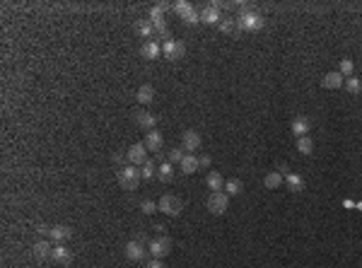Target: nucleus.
Masks as SVG:
<instances>
[{"instance_id":"nucleus-1","label":"nucleus","mask_w":362,"mask_h":268,"mask_svg":"<svg viewBox=\"0 0 362 268\" xmlns=\"http://www.w3.org/2000/svg\"><path fill=\"white\" fill-rule=\"evenodd\" d=\"M237 31L242 34V31H261L266 27V20L258 15V12H253V10H242L239 15H237Z\"/></svg>"},{"instance_id":"nucleus-2","label":"nucleus","mask_w":362,"mask_h":268,"mask_svg":"<svg viewBox=\"0 0 362 268\" xmlns=\"http://www.w3.org/2000/svg\"><path fill=\"white\" fill-rule=\"evenodd\" d=\"M140 169L136 164H126V167H121L118 169V184H121V188L123 191H136L140 184Z\"/></svg>"},{"instance_id":"nucleus-3","label":"nucleus","mask_w":362,"mask_h":268,"mask_svg":"<svg viewBox=\"0 0 362 268\" xmlns=\"http://www.w3.org/2000/svg\"><path fill=\"white\" fill-rule=\"evenodd\" d=\"M165 10H167V5H155L152 10H150V22H152V27H155V34H160L165 41H169V29H167V20H165Z\"/></svg>"},{"instance_id":"nucleus-4","label":"nucleus","mask_w":362,"mask_h":268,"mask_svg":"<svg viewBox=\"0 0 362 268\" xmlns=\"http://www.w3.org/2000/svg\"><path fill=\"white\" fill-rule=\"evenodd\" d=\"M208 210H210L213 215H224V213L229 210V196H227L224 191H213V193L208 196Z\"/></svg>"},{"instance_id":"nucleus-5","label":"nucleus","mask_w":362,"mask_h":268,"mask_svg":"<svg viewBox=\"0 0 362 268\" xmlns=\"http://www.w3.org/2000/svg\"><path fill=\"white\" fill-rule=\"evenodd\" d=\"M147 251H150L152 259H165V256H169V251H171V239L165 237V235H160L157 239H150Z\"/></svg>"},{"instance_id":"nucleus-6","label":"nucleus","mask_w":362,"mask_h":268,"mask_svg":"<svg viewBox=\"0 0 362 268\" xmlns=\"http://www.w3.org/2000/svg\"><path fill=\"white\" fill-rule=\"evenodd\" d=\"M157 206H160V210H162L165 215H169V217H176V215L181 213V208H184V206H181V201H179L176 196H171V193H165V196L160 198V203H157Z\"/></svg>"},{"instance_id":"nucleus-7","label":"nucleus","mask_w":362,"mask_h":268,"mask_svg":"<svg viewBox=\"0 0 362 268\" xmlns=\"http://www.w3.org/2000/svg\"><path fill=\"white\" fill-rule=\"evenodd\" d=\"M162 54H165V58H169V60L184 58V56H186V44H184V41L169 39V41H165V46H162Z\"/></svg>"},{"instance_id":"nucleus-8","label":"nucleus","mask_w":362,"mask_h":268,"mask_svg":"<svg viewBox=\"0 0 362 268\" xmlns=\"http://www.w3.org/2000/svg\"><path fill=\"white\" fill-rule=\"evenodd\" d=\"M145 256H147V246L142 244V237L126 244V259L128 261H142Z\"/></svg>"},{"instance_id":"nucleus-9","label":"nucleus","mask_w":362,"mask_h":268,"mask_svg":"<svg viewBox=\"0 0 362 268\" xmlns=\"http://www.w3.org/2000/svg\"><path fill=\"white\" fill-rule=\"evenodd\" d=\"M31 254H34L36 261L51 259V254H54V241H51V239H39V241L31 246Z\"/></svg>"},{"instance_id":"nucleus-10","label":"nucleus","mask_w":362,"mask_h":268,"mask_svg":"<svg viewBox=\"0 0 362 268\" xmlns=\"http://www.w3.org/2000/svg\"><path fill=\"white\" fill-rule=\"evenodd\" d=\"M126 162L128 164H145L147 162V148H145V143L131 145V150L126 152Z\"/></svg>"},{"instance_id":"nucleus-11","label":"nucleus","mask_w":362,"mask_h":268,"mask_svg":"<svg viewBox=\"0 0 362 268\" xmlns=\"http://www.w3.org/2000/svg\"><path fill=\"white\" fill-rule=\"evenodd\" d=\"M145 148H147V152H160L162 150V145H165V138H162V133L155 128V131H147L145 133Z\"/></svg>"},{"instance_id":"nucleus-12","label":"nucleus","mask_w":362,"mask_h":268,"mask_svg":"<svg viewBox=\"0 0 362 268\" xmlns=\"http://www.w3.org/2000/svg\"><path fill=\"white\" fill-rule=\"evenodd\" d=\"M70 237H73V227H68V225H54L49 232V239L54 244H65Z\"/></svg>"},{"instance_id":"nucleus-13","label":"nucleus","mask_w":362,"mask_h":268,"mask_svg":"<svg viewBox=\"0 0 362 268\" xmlns=\"http://www.w3.org/2000/svg\"><path fill=\"white\" fill-rule=\"evenodd\" d=\"M181 148L186 150L189 155L195 152V150L200 148V133H198V131H184V135H181Z\"/></svg>"},{"instance_id":"nucleus-14","label":"nucleus","mask_w":362,"mask_h":268,"mask_svg":"<svg viewBox=\"0 0 362 268\" xmlns=\"http://www.w3.org/2000/svg\"><path fill=\"white\" fill-rule=\"evenodd\" d=\"M200 22H203V25H220V22H223L220 7H218L215 2H210V5L200 12Z\"/></svg>"},{"instance_id":"nucleus-15","label":"nucleus","mask_w":362,"mask_h":268,"mask_svg":"<svg viewBox=\"0 0 362 268\" xmlns=\"http://www.w3.org/2000/svg\"><path fill=\"white\" fill-rule=\"evenodd\" d=\"M51 259L60 264V266H68L70 261H73V251L65 246V244H54V254H51Z\"/></svg>"},{"instance_id":"nucleus-16","label":"nucleus","mask_w":362,"mask_h":268,"mask_svg":"<svg viewBox=\"0 0 362 268\" xmlns=\"http://www.w3.org/2000/svg\"><path fill=\"white\" fill-rule=\"evenodd\" d=\"M160 54H162V49H160V44L157 41H142V46H140V56L142 58H147V60H155V58H160Z\"/></svg>"},{"instance_id":"nucleus-17","label":"nucleus","mask_w":362,"mask_h":268,"mask_svg":"<svg viewBox=\"0 0 362 268\" xmlns=\"http://www.w3.org/2000/svg\"><path fill=\"white\" fill-rule=\"evenodd\" d=\"M285 184H287V188L292 193H302L305 191V179L300 177V174H295V172H287L285 174Z\"/></svg>"},{"instance_id":"nucleus-18","label":"nucleus","mask_w":362,"mask_h":268,"mask_svg":"<svg viewBox=\"0 0 362 268\" xmlns=\"http://www.w3.org/2000/svg\"><path fill=\"white\" fill-rule=\"evenodd\" d=\"M343 82H345V78L338 73V70H334V73H326L324 75V80H321V85L326 89H338V87H343Z\"/></svg>"},{"instance_id":"nucleus-19","label":"nucleus","mask_w":362,"mask_h":268,"mask_svg":"<svg viewBox=\"0 0 362 268\" xmlns=\"http://www.w3.org/2000/svg\"><path fill=\"white\" fill-rule=\"evenodd\" d=\"M136 123H138L140 128H145V131H155L157 119H155L150 111H136Z\"/></svg>"},{"instance_id":"nucleus-20","label":"nucleus","mask_w":362,"mask_h":268,"mask_svg":"<svg viewBox=\"0 0 362 268\" xmlns=\"http://www.w3.org/2000/svg\"><path fill=\"white\" fill-rule=\"evenodd\" d=\"M282 181H285V174H282V172H268V174L263 177V186L271 188V191H276V188L282 186Z\"/></svg>"},{"instance_id":"nucleus-21","label":"nucleus","mask_w":362,"mask_h":268,"mask_svg":"<svg viewBox=\"0 0 362 268\" xmlns=\"http://www.w3.org/2000/svg\"><path fill=\"white\" fill-rule=\"evenodd\" d=\"M309 128H311V123L306 116H297V119L292 121V133L297 135V138H305L306 133H309Z\"/></svg>"},{"instance_id":"nucleus-22","label":"nucleus","mask_w":362,"mask_h":268,"mask_svg":"<svg viewBox=\"0 0 362 268\" xmlns=\"http://www.w3.org/2000/svg\"><path fill=\"white\" fill-rule=\"evenodd\" d=\"M205 184H208L210 191H224V179L220 172H210L208 179H205Z\"/></svg>"},{"instance_id":"nucleus-23","label":"nucleus","mask_w":362,"mask_h":268,"mask_svg":"<svg viewBox=\"0 0 362 268\" xmlns=\"http://www.w3.org/2000/svg\"><path fill=\"white\" fill-rule=\"evenodd\" d=\"M136 31H138L140 36H145V41H150V36L155 34V27H152V22L145 17V20H138V22H136Z\"/></svg>"},{"instance_id":"nucleus-24","label":"nucleus","mask_w":362,"mask_h":268,"mask_svg":"<svg viewBox=\"0 0 362 268\" xmlns=\"http://www.w3.org/2000/svg\"><path fill=\"white\" fill-rule=\"evenodd\" d=\"M198 157H194V155H186L184 160H181V172L189 177V174H194V172H198Z\"/></svg>"},{"instance_id":"nucleus-25","label":"nucleus","mask_w":362,"mask_h":268,"mask_svg":"<svg viewBox=\"0 0 362 268\" xmlns=\"http://www.w3.org/2000/svg\"><path fill=\"white\" fill-rule=\"evenodd\" d=\"M136 97H138L140 104H150V102L155 99V87H152V85H142V87L138 89Z\"/></svg>"},{"instance_id":"nucleus-26","label":"nucleus","mask_w":362,"mask_h":268,"mask_svg":"<svg viewBox=\"0 0 362 268\" xmlns=\"http://www.w3.org/2000/svg\"><path fill=\"white\" fill-rule=\"evenodd\" d=\"M157 179H160V181H165V184L174 179V167H171V162H162V164H160V169H157Z\"/></svg>"},{"instance_id":"nucleus-27","label":"nucleus","mask_w":362,"mask_h":268,"mask_svg":"<svg viewBox=\"0 0 362 268\" xmlns=\"http://www.w3.org/2000/svg\"><path fill=\"white\" fill-rule=\"evenodd\" d=\"M224 191H227V196L232 198V196H239V193L244 191V186H242L239 179H229V181H224Z\"/></svg>"},{"instance_id":"nucleus-28","label":"nucleus","mask_w":362,"mask_h":268,"mask_svg":"<svg viewBox=\"0 0 362 268\" xmlns=\"http://www.w3.org/2000/svg\"><path fill=\"white\" fill-rule=\"evenodd\" d=\"M353 70H355V63H353V60H350V58H343V60H340V68H338V73H340L345 80H348V78H353Z\"/></svg>"},{"instance_id":"nucleus-29","label":"nucleus","mask_w":362,"mask_h":268,"mask_svg":"<svg viewBox=\"0 0 362 268\" xmlns=\"http://www.w3.org/2000/svg\"><path fill=\"white\" fill-rule=\"evenodd\" d=\"M218 29L223 31V34H239V31H237V22L229 20V17H223V22L218 25Z\"/></svg>"},{"instance_id":"nucleus-30","label":"nucleus","mask_w":362,"mask_h":268,"mask_svg":"<svg viewBox=\"0 0 362 268\" xmlns=\"http://www.w3.org/2000/svg\"><path fill=\"white\" fill-rule=\"evenodd\" d=\"M155 174H157V167H155V162H152V160H147V162L142 164V169H140V177L150 181V179L155 177Z\"/></svg>"},{"instance_id":"nucleus-31","label":"nucleus","mask_w":362,"mask_h":268,"mask_svg":"<svg viewBox=\"0 0 362 268\" xmlns=\"http://www.w3.org/2000/svg\"><path fill=\"white\" fill-rule=\"evenodd\" d=\"M297 150H300L302 155H311V150H314L311 138H309V135H305V138H297Z\"/></svg>"},{"instance_id":"nucleus-32","label":"nucleus","mask_w":362,"mask_h":268,"mask_svg":"<svg viewBox=\"0 0 362 268\" xmlns=\"http://www.w3.org/2000/svg\"><path fill=\"white\" fill-rule=\"evenodd\" d=\"M345 89H348L350 94H360V92H362V82L358 80V78H348V80H345Z\"/></svg>"},{"instance_id":"nucleus-33","label":"nucleus","mask_w":362,"mask_h":268,"mask_svg":"<svg viewBox=\"0 0 362 268\" xmlns=\"http://www.w3.org/2000/svg\"><path fill=\"white\" fill-rule=\"evenodd\" d=\"M181 22H184L186 27H195V25L200 22V12H195V10H191L189 15H184V17H181Z\"/></svg>"},{"instance_id":"nucleus-34","label":"nucleus","mask_w":362,"mask_h":268,"mask_svg":"<svg viewBox=\"0 0 362 268\" xmlns=\"http://www.w3.org/2000/svg\"><path fill=\"white\" fill-rule=\"evenodd\" d=\"M174 10L179 12V17H184V15H189V12L194 10V5L186 2V0H179V2H174Z\"/></svg>"},{"instance_id":"nucleus-35","label":"nucleus","mask_w":362,"mask_h":268,"mask_svg":"<svg viewBox=\"0 0 362 268\" xmlns=\"http://www.w3.org/2000/svg\"><path fill=\"white\" fill-rule=\"evenodd\" d=\"M140 210H142L145 215H152V213H157V210H160V206H157L155 201H150V198H145V201L140 203Z\"/></svg>"},{"instance_id":"nucleus-36","label":"nucleus","mask_w":362,"mask_h":268,"mask_svg":"<svg viewBox=\"0 0 362 268\" xmlns=\"http://www.w3.org/2000/svg\"><path fill=\"white\" fill-rule=\"evenodd\" d=\"M186 157V150L184 148H174V150H169V160L167 162H179L181 164V160Z\"/></svg>"},{"instance_id":"nucleus-37","label":"nucleus","mask_w":362,"mask_h":268,"mask_svg":"<svg viewBox=\"0 0 362 268\" xmlns=\"http://www.w3.org/2000/svg\"><path fill=\"white\" fill-rule=\"evenodd\" d=\"M210 162H213L210 155H200V157H198V164H200V167H210Z\"/></svg>"},{"instance_id":"nucleus-38","label":"nucleus","mask_w":362,"mask_h":268,"mask_svg":"<svg viewBox=\"0 0 362 268\" xmlns=\"http://www.w3.org/2000/svg\"><path fill=\"white\" fill-rule=\"evenodd\" d=\"M145 268H165V264H162V259H152V261H147Z\"/></svg>"},{"instance_id":"nucleus-39","label":"nucleus","mask_w":362,"mask_h":268,"mask_svg":"<svg viewBox=\"0 0 362 268\" xmlns=\"http://www.w3.org/2000/svg\"><path fill=\"white\" fill-rule=\"evenodd\" d=\"M34 230H36L39 235H49V232H51V227H49V225H36Z\"/></svg>"},{"instance_id":"nucleus-40","label":"nucleus","mask_w":362,"mask_h":268,"mask_svg":"<svg viewBox=\"0 0 362 268\" xmlns=\"http://www.w3.org/2000/svg\"><path fill=\"white\" fill-rule=\"evenodd\" d=\"M358 208H360V210H362V203H358Z\"/></svg>"}]
</instances>
